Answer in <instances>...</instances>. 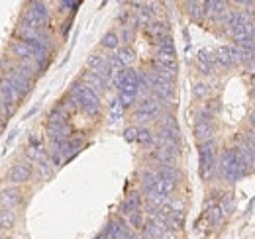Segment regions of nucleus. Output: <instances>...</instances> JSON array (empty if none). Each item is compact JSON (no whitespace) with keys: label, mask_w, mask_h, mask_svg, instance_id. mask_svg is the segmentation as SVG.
Listing matches in <instances>:
<instances>
[{"label":"nucleus","mask_w":255,"mask_h":239,"mask_svg":"<svg viewBox=\"0 0 255 239\" xmlns=\"http://www.w3.org/2000/svg\"><path fill=\"white\" fill-rule=\"evenodd\" d=\"M71 96L77 100L79 108L85 114H89V116H98L100 114V98H98V94L89 85H85L81 81L75 83L71 87Z\"/></svg>","instance_id":"obj_1"},{"label":"nucleus","mask_w":255,"mask_h":239,"mask_svg":"<svg viewBox=\"0 0 255 239\" xmlns=\"http://www.w3.org/2000/svg\"><path fill=\"white\" fill-rule=\"evenodd\" d=\"M214 169H216V143L212 139L198 145V171L202 179L208 180L214 175Z\"/></svg>","instance_id":"obj_2"},{"label":"nucleus","mask_w":255,"mask_h":239,"mask_svg":"<svg viewBox=\"0 0 255 239\" xmlns=\"http://www.w3.org/2000/svg\"><path fill=\"white\" fill-rule=\"evenodd\" d=\"M49 24V10L43 2H32L30 8L26 10L22 18V26L32 28V30H41Z\"/></svg>","instance_id":"obj_3"},{"label":"nucleus","mask_w":255,"mask_h":239,"mask_svg":"<svg viewBox=\"0 0 255 239\" xmlns=\"http://www.w3.org/2000/svg\"><path fill=\"white\" fill-rule=\"evenodd\" d=\"M218 171H220V177L226 179L228 182H236L238 179L244 177L242 169L238 167L236 163V155H234V149H224L222 155H220V161H218Z\"/></svg>","instance_id":"obj_4"},{"label":"nucleus","mask_w":255,"mask_h":239,"mask_svg":"<svg viewBox=\"0 0 255 239\" xmlns=\"http://www.w3.org/2000/svg\"><path fill=\"white\" fill-rule=\"evenodd\" d=\"M30 177H32V167H30L28 163H16V165L8 171L6 180L12 182V184H22V182L30 180Z\"/></svg>","instance_id":"obj_5"},{"label":"nucleus","mask_w":255,"mask_h":239,"mask_svg":"<svg viewBox=\"0 0 255 239\" xmlns=\"http://www.w3.org/2000/svg\"><path fill=\"white\" fill-rule=\"evenodd\" d=\"M194 137L200 143H206V141H212L214 137V127L210 123V120H198L196 125H194Z\"/></svg>","instance_id":"obj_6"},{"label":"nucleus","mask_w":255,"mask_h":239,"mask_svg":"<svg viewBox=\"0 0 255 239\" xmlns=\"http://www.w3.org/2000/svg\"><path fill=\"white\" fill-rule=\"evenodd\" d=\"M196 63H198V69H200L204 75H212V73H214V65H218L216 53L202 49V51H198V59H196Z\"/></svg>","instance_id":"obj_7"},{"label":"nucleus","mask_w":255,"mask_h":239,"mask_svg":"<svg viewBox=\"0 0 255 239\" xmlns=\"http://www.w3.org/2000/svg\"><path fill=\"white\" fill-rule=\"evenodd\" d=\"M177 53H175V43L173 37L167 35L161 41H157V57L155 59H165V61H175Z\"/></svg>","instance_id":"obj_8"},{"label":"nucleus","mask_w":255,"mask_h":239,"mask_svg":"<svg viewBox=\"0 0 255 239\" xmlns=\"http://www.w3.org/2000/svg\"><path fill=\"white\" fill-rule=\"evenodd\" d=\"M12 53H14L18 59H22V63L35 61V55H33L32 47H30L28 41H24V39H18V41L12 43Z\"/></svg>","instance_id":"obj_9"},{"label":"nucleus","mask_w":255,"mask_h":239,"mask_svg":"<svg viewBox=\"0 0 255 239\" xmlns=\"http://www.w3.org/2000/svg\"><path fill=\"white\" fill-rule=\"evenodd\" d=\"M20 200H22V192L16 186H10V188H6V190L0 192V204H2V208H12V206L20 204Z\"/></svg>","instance_id":"obj_10"},{"label":"nucleus","mask_w":255,"mask_h":239,"mask_svg":"<svg viewBox=\"0 0 255 239\" xmlns=\"http://www.w3.org/2000/svg\"><path fill=\"white\" fill-rule=\"evenodd\" d=\"M47 133L51 143H59V141H67L71 135V129L67 123H59V125H47Z\"/></svg>","instance_id":"obj_11"},{"label":"nucleus","mask_w":255,"mask_h":239,"mask_svg":"<svg viewBox=\"0 0 255 239\" xmlns=\"http://www.w3.org/2000/svg\"><path fill=\"white\" fill-rule=\"evenodd\" d=\"M145 33H147L151 39H155V43H157L163 37L169 35V24H167V22H151V24L147 26Z\"/></svg>","instance_id":"obj_12"},{"label":"nucleus","mask_w":255,"mask_h":239,"mask_svg":"<svg viewBox=\"0 0 255 239\" xmlns=\"http://www.w3.org/2000/svg\"><path fill=\"white\" fill-rule=\"evenodd\" d=\"M83 83L89 85L96 94H98V90L102 92V90L106 89V81H104L98 73H93V71H85V73H83Z\"/></svg>","instance_id":"obj_13"},{"label":"nucleus","mask_w":255,"mask_h":239,"mask_svg":"<svg viewBox=\"0 0 255 239\" xmlns=\"http://www.w3.org/2000/svg\"><path fill=\"white\" fill-rule=\"evenodd\" d=\"M69 108L65 106V102H59L53 110H51V114H49V125H59V123H67V120H69Z\"/></svg>","instance_id":"obj_14"},{"label":"nucleus","mask_w":255,"mask_h":239,"mask_svg":"<svg viewBox=\"0 0 255 239\" xmlns=\"http://www.w3.org/2000/svg\"><path fill=\"white\" fill-rule=\"evenodd\" d=\"M141 206V198H139V192H131V194H128V198L122 202V206H120V214H124V216H129L131 212H135V210H139Z\"/></svg>","instance_id":"obj_15"},{"label":"nucleus","mask_w":255,"mask_h":239,"mask_svg":"<svg viewBox=\"0 0 255 239\" xmlns=\"http://www.w3.org/2000/svg\"><path fill=\"white\" fill-rule=\"evenodd\" d=\"M175 186H177V182H173V180L165 179V177H161L159 173H157V182H155V192L163 196V198H169V194L175 190Z\"/></svg>","instance_id":"obj_16"},{"label":"nucleus","mask_w":255,"mask_h":239,"mask_svg":"<svg viewBox=\"0 0 255 239\" xmlns=\"http://www.w3.org/2000/svg\"><path fill=\"white\" fill-rule=\"evenodd\" d=\"M216 61H218V65H222V67H232V65L236 63L234 49H232V47H220V49L216 51Z\"/></svg>","instance_id":"obj_17"},{"label":"nucleus","mask_w":255,"mask_h":239,"mask_svg":"<svg viewBox=\"0 0 255 239\" xmlns=\"http://www.w3.org/2000/svg\"><path fill=\"white\" fill-rule=\"evenodd\" d=\"M16 224V214L10 208H0V230H12Z\"/></svg>","instance_id":"obj_18"},{"label":"nucleus","mask_w":255,"mask_h":239,"mask_svg":"<svg viewBox=\"0 0 255 239\" xmlns=\"http://www.w3.org/2000/svg\"><path fill=\"white\" fill-rule=\"evenodd\" d=\"M155 182H157V173L155 171H149L145 169L141 173V186H143V192H149L155 188Z\"/></svg>","instance_id":"obj_19"},{"label":"nucleus","mask_w":255,"mask_h":239,"mask_svg":"<svg viewBox=\"0 0 255 239\" xmlns=\"http://www.w3.org/2000/svg\"><path fill=\"white\" fill-rule=\"evenodd\" d=\"M157 173H159L161 177H165V179L173 180V182H177V180L181 179V173H179V169L175 165H161V169Z\"/></svg>","instance_id":"obj_20"},{"label":"nucleus","mask_w":255,"mask_h":239,"mask_svg":"<svg viewBox=\"0 0 255 239\" xmlns=\"http://www.w3.org/2000/svg\"><path fill=\"white\" fill-rule=\"evenodd\" d=\"M224 210L220 204H214V208L210 210V214H208V220H210V224L214 226V228H218L220 224H222V220H224Z\"/></svg>","instance_id":"obj_21"},{"label":"nucleus","mask_w":255,"mask_h":239,"mask_svg":"<svg viewBox=\"0 0 255 239\" xmlns=\"http://www.w3.org/2000/svg\"><path fill=\"white\" fill-rule=\"evenodd\" d=\"M187 8H191L189 12H191L192 18H196V20H200L206 14V4L204 2H187Z\"/></svg>","instance_id":"obj_22"},{"label":"nucleus","mask_w":255,"mask_h":239,"mask_svg":"<svg viewBox=\"0 0 255 239\" xmlns=\"http://www.w3.org/2000/svg\"><path fill=\"white\" fill-rule=\"evenodd\" d=\"M118 43H120V37H118L114 31H108V33L102 37V45H104L106 49H116Z\"/></svg>","instance_id":"obj_23"},{"label":"nucleus","mask_w":255,"mask_h":239,"mask_svg":"<svg viewBox=\"0 0 255 239\" xmlns=\"http://www.w3.org/2000/svg\"><path fill=\"white\" fill-rule=\"evenodd\" d=\"M128 222H129V228H133V230H139V228L143 226V214H141V210H135V212H131V214L128 216Z\"/></svg>","instance_id":"obj_24"},{"label":"nucleus","mask_w":255,"mask_h":239,"mask_svg":"<svg viewBox=\"0 0 255 239\" xmlns=\"http://www.w3.org/2000/svg\"><path fill=\"white\" fill-rule=\"evenodd\" d=\"M122 112H124V106L120 104V100H118V98H114V100L110 102V120H112V121L120 120L122 118Z\"/></svg>","instance_id":"obj_25"},{"label":"nucleus","mask_w":255,"mask_h":239,"mask_svg":"<svg viewBox=\"0 0 255 239\" xmlns=\"http://www.w3.org/2000/svg\"><path fill=\"white\" fill-rule=\"evenodd\" d=\"M161 129H179V125H177V120L173 114H165L159 121Z\"/></svg>","instance_id":"obj_26"},{"label":"nucleus","mask_w":255,"mask_h":239,"mask_svg":"<svg viewBox=\"0 0 255 239\" xmlns=\"http://www.w3.org/2000/svg\"><path fill=\"white\" fill-rule=\"evenodd\" d=\"M116 55L120 57V61H122V63H124L126 67L129 65V63H131V61H133V51H131L129 47H122V49H120V51H118Z\"/></svg>","instance_id":"obj_27"},{"label":"nucleus","mask_w":255,"mask_h":239,"mask_svg":"<svg viewBox=\"0 0 255 239\" xmlns=\"http://www.w3.org/2000/svg\"><path fill=\"white\" fill-rule=\"evenodd\" d=\"M137 141H139V143H145V145H147V143H153V141H155V135H153V133H151L149 129H139Z\"/></svg>","instance_id":"obj_28"},{"label":"nucleus","mask_w":255,"mask_h":239,"mask_svg":"<svg viewBox=\"0 0 255 239\" xmlns=\"http://www.w3.org/2000/svg\"><path fill=\"white\" fill-rule=\"evenodd\" d=\"M133 120H135L137 123H145V121L153 120V116H151V114H147V112H139V110H135V112H133Z\"/></svg>","instance_id":"obj_29"},{"label":"nucleus","mask_w":255,"mask_h":239,"mask_svg":"<svg viewBox=\"0 0 255 239\" xmlns=\"http://www.w3.org/2000/svg\"><path fill=\"white\" fill-rule=\"evenodd\" d=\"M137 135H139V129H135V127H128L124 131L126 141H137Z\"/></svg>","instance_id":"obj_30"},{"label":"nucleus","mask_w":255,"mask_h":239,"mask_svg":"<svg viewBox=\"0 0 255 239\" xmlns=\"http://www.w3.org/2000/svg\"><path fill=\"white\" fill-rule=\"evenodd\" d=\"M206 94H208V87L206 85H196L194 87V96L196 98H204Z\"/></svg>","instance_id":"obj_31"},{"label":"nucleus","mask_w":255,"mask_h":239,"mask_svg":"<svg viewBox=\"0 0 255 239\" xmlns=\"http://www.w3.org/2000/svg\"><path fill=\"white\" fill-rule=\"evenodd\" d=\"M4 123H6V120H4V116H2V112H0V131L4 129Z\"/></svg>","instance_id":"obj_32"},{"label":"nucleus","mask_w":255,"mask_h":239,"mask_svg":"<svg viewBox=\"0 0 255 239\" xmlns=\"http://www.w3.org/2000/svg\"><path fill=\"white\" fill-rule=\"evenodd\" d=\"M96 239H106V236H104V232H102V234H100V236H98Z\"/></svg>","instance_id":"obj_33"}]
</instances>
